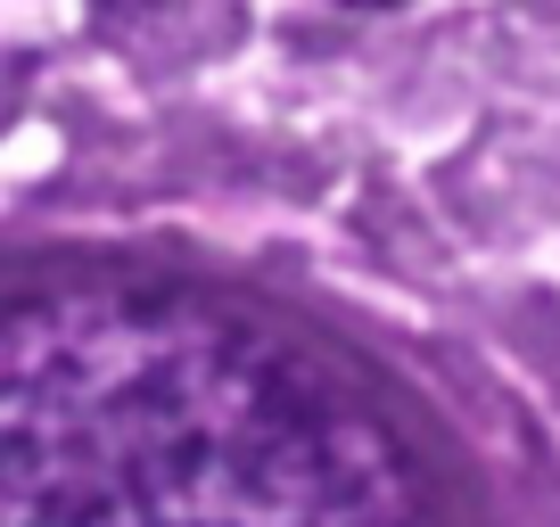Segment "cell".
<instances>
[{
  "label": "cell",
  "instance_id": "cell-1",
  "mask_svg": "<svg viewBox=\"0 0 560 527\" xmlns=\"http://www.w3.org/2000/svg\"><path fill=\"white\" fill-rule=\"evenodd\" d=\"M0 527H487L412 387L272 289L58 264L0 289Z\"/></svg>",
  "mask_w": 560,
  "mask_h": 527
},
{
  "label": "cell",
  "instance_id": "cell-2",
  "mask_svg": "<svg viewBox=\"0 0 560 527\" xmlns=\"http://www.w3.org/2000/svg\"><path fill=\"white\" fill-rule=\"evenodd\" d=\"M363 9H380V0H363Z\"/></svg>",
  "mask_w": 560,
  "mask_h": 527
}]
</instances>
